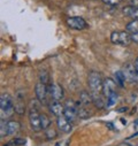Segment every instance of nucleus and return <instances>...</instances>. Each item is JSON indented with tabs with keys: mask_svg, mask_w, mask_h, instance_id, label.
<instances>
[{
	"mask_svg": "<svg viewBox=\"0 0 138 146\" xmlns=\"http://www.w3.org/2000/svg\"><path fill=\"white\" fill-rule=\"evenodd\" d=\"M56 124H58V128L60 129V131H62L64 133L70 132L72 129H73L72 123L69 122L64 116H59L58 120H56Z\"/></svg>",
	"mask_w": 138,
	"mask_h": 146,
	"instance_id": "11",
	"label": "nucleus"
},
{
	"mask_svg": "<svg viewBox=\"0 0 138 146\" xmlns=\"http://www.w3.org/2000/svg\"><path fill=\"white\" fill-rule=\"evenodd\" d=\"M55 146H60V144H59V143H58V144H56V145H55Z\"/></svg>",
	"mask_w": 138,
	"mask_h": 146,
	"instance_id": "33",
	"label": "nucleus"
},
{
	"mask_svg": "<svg viewBox=\"0 0 138 146\" xmlns=\"http://www.w3.org/2000/svg\"><path fill=\"white\" fill-rule=\"evenodd\" d=\"M92 100L93 104L96 105L97 108H104L105 107V101H104L102 97L100 96V92H92Z\"/></svg>",
	"mask_w": 138,
	"mask_h": 146,
	"instance_id": "14",
	"label": "nucleus"
},
{
	"mask_svg": "<svg viewBox=\"0 0 138 146\" xmlns=\"http://www.w3.org/2000/svg\"><path fill=\"white\" fill-rule=\"evenodd\" d=\"M64 106L62 105V104H60L59 101H54L51 106H50V111H51V113L53 114V115H55L56 117H59V116H63V114H64Z\"/></svg>",
	"mask_w": 138,
	"mask_h": 146,
	"instance_id": "13",
	"label": "nucleus"
},
{
	"mask_svg": "<svg viewBox=\"0 0 138 146\" xmlns=\"http://www.w3.org/2000/svg\"><path fill=\"white\" fill-rule=\"evenodd\" d=\"M77 115H78V119L81 120H85L88 117L91 116V113L88 111V109L83 106H81V101H78V107H77Z\"/></svg>",
	"mask_w": 138,
	"mask_h": 146,
	"instance_id": "15",
	"label": "nucleus"
},
{
	"mask_svg": "<svg viewBox=\"0 0 138 146\" xmlns=\"http://www.w3.org/2000/svg\"><path fill=\"white\" fill-rule=\"evenodd\" d=\"M115 80L119 83L120 86H124V81H125V76L123 74V71H116L115 72Z\"/></svg>",
	"mask_w": 138,
	"mask_h": 146,
	"instance_id": "22",
	"label": "nucleus"
},
{
	"mask_svg": "<svg viewBox=\"0 0 138 146\" xmlns=\"http://www.w3.org/2000/svg\"><path fill=\"white\" fill-rule=\"evenodd\" d=\"M56 135H58L56 130H55V129H52L51 127L45 130V136H46V138H48V139H54V138H56Z\"/></svg>",
	"mask_w": 138,
	"mask_h": 146,
	"instance_id": "23",
	"label": "nucleus"
},
{
	"mask_svg": "<svg viewBox=\"0 0 138 146\" xmlns=\"http://www.w3.org/2000/svg\"><path fill=\"white\" fill-rule=\"evenodd\" d=\"M40 123H42V129L44 130L51 127V120L48 119L46 114H40Z\"/></svg>",
	"mask_w": 138,
	"mask_h": 146,
	"instance_id": "19",
	"label": "nucleus"
},
{
	"mask_svg": "<svg viewBox=\"0 0 138 146\" xmlns=\"http://www.w3.org/2000/svg\"><path fill=\"white\" fill-rule=\"evenodd\" d=\"M39 81L45 85H50V75L46 70H42L39 72Z\"/></svg>",
	"mask_w": 138,
	"mask_h": 146,
	"instance_id": "21",
	"label": "nucleus"
},
{
	"mask_svg": "<svg viewBox=\"0 0 138 146\" xmlns=\"http://www.w3.org/2000/svg\"><path fill=\"white\" fill-rule=\"evenodd\" d=\"M135 66H136V68H137V70H138V58H137L136 61H135Z\"/></svg>",
	"mask_w": 138,
	"mask_h": 146,
	"instance_id": "32",
	"label": "nucleus"
},
{
	"mask_svg": "<svg viewBox=\"0 0 138 146\" xmlns=\"http://www.w3.org/2000/svg\"><path fill=\"white\" fill-rule=\"evenodd\" d=\"M67 24L74 30H84L88 28V23L81 16H72L67 19Z\"/></svg>",
	"mask_w": 138,
	"mask_h": 146,
	"instance_id": "7",
	"label": "nucleus"
},
{
	"mask_svg": "<svg viewBox=\"0 0 138 146\" xmlns=\"http://www.w3.org/2000/svg\"><path fill=\"white\" fill-rule=\"evenodd\" d=\"M14 112L19 115H23L25 113V104H24V94L22 91H17L14 98Z\"/></svg>",
	"mask_w": 138,
	"mask_h": 146,
	"instance_id": "6",
	"label": "nucleus"
},
{
	"mask_svg": "<svg viewBox=\"0 0 138 146\" xmlns=\"http://www.w3.org/2000/svg\"><path fill=\"white\" fill-rule=\"evenodd\" d=\"M80 101H81V104H83L84 106L85 105H90L93 100H92V94H90V93H88L86 91H82L81 93H80Z\"/></svg>",
	"mask_w": 138,
	"mask_h": 146,
	"instance_id": "17",
	"label": "nucleus"
},
{
	"mask_svg": "<svg viewBox=\"0 0 138 146\" xmlns=\"http://www.w3.org/2000/svg\"><path fill=\"white\" fill-rule=\"evenodd\" d=\"M135 9H136L135 6H125V7L122 9V12H123V14H124L125 16H131V17H132V15H133V13H135Z\"/></svg>",
	"mask_w": 138,
	"mask_h": 146,
	"instance_id": "24",
	"label": "nucleus"
},
{
	"mask_svg": "<svg viewBox=\"0 0 138 146\" xmlns=\"http://www.w3.org/2000/svg\"><path fill=\"white\" fill-rule=\"evenodd\" d=\"M127 109H128L127 107H124V108H120V109H119V112H125Z\"/></svg>",
	"mask_w": 138,
	"mask_h": 146,
	"instance_id": "31",
	"label": "nucleus"
},
{
	"mask_svg": "<svg viewBox=\"0 0 138 146\" xmlns=\"http://www.w3.org/2000/svg\"><path fill=\"white\" fill-rule=\"evenodd\" d=\"M63 116L70 122V123H74L77 119H78V115H77V108L76 107H66L64 108V114Z\"/></svg>",
	"mask_w": 138,
	"mask_h": 146,
	"instance_id": "12",
	"label": "nucleus"
},
{
	"mask_svg": "<svg viewBox=\"0 0 138 146\" xmlns=\"http://www.w3.org/2000/svg\"><path fill=\"white\" fill-rule=\"evenodd\" d=\"M48 93L51 94V97L53 98V100L55 101H60L61 99H63L64 97V91H63V88L56 83H53V84H50L48 85Z\"/></svg>",
	"mask_w": 138,
	"mask_h": 146,
	"instance_id": "8",
	"label": "nucleus"
},
{
	"mask_svg": "<svg viewBox=\"0 0 138 146\" xmlns=\"http://www.w3.org/2000/svg\"><path fill=\"white\" fill-rule=\"evenodd\" d=\"M0 109H1V115L5 117L9 116L14 112V101L13 98L8 93H4L0 97Z\"/></svg>",
	"mask_w": 138,
	"mask_h": 146,
	"instance_id": "2",
	"label": "nucleus"
},
{
	"mask_svg": "<svg viewBox=\"0 0 138 146\" xmlns=\"http://www.w3.org/2000/svg\"><path fill=\"white\" fill-rule=\"evenodd\" d=\"M27 143V140L24 139V138H15L13 141H12V144L14 145V146H20V145H24Z\"/></svg>",
	"mask_w": 138,
	"mask_h": 146,
	"instance_id": "26",
	"label": "nucleus"
},
{
	"mask_svg": "<svg viewBox=\"0 0 138 146\" xmlns=\"http://www.w3.org/2000/svg\"><path fill=\"white\" fill-rule=\"evenodd\" d=\"M7 135H8V125H7V122H5L4 119H1V121H0V136H1V138H4Z\"/></svg>",
	"mask_w": 138,
	"mask_h": 146,
	"instance_id": "20",
	"label": "nucleus"
},
{
	"mask_svg": "<svg viewBox=\"0 0 138 146\" xmlns=\"http://www.w3.org/2000/svg\"><path fill=\"white\" fill-rule=\"evenodd\" d=\"M106 125H107V127H108L111 130H114V125H113L112 123H106Z\"/></svg>",
	"mask_w": 138,
	"mask_h": 146,
	"instance_id": "30",
	"label": "nucleus"
},
{
	"mask_svg": "<svg viewBox=\"0 0 138 146\" xmlns=\"http://www.w3.org/2000/svg\"><path fill=\"white\" fill-rule=\"evenodd\" d=\"M111 40L113 44L128 46L131 43V35L128 31H113L111 35Z\"/></svg>",
	"mask_w": 138,
	"mask_h": 146,
	"instance_id": "3",
	"label": "nucleus"
},
{
	"mask_svg": "<svg viewBox=\"0 0 138 146\" xmlns=\"http://www.w3.org/2000/svg\"><path fill=\"white\" fill-rule=\"evenodd\" d=\"M7 125H8V135H14L21 129V124L17 121H8Z\"/></svg>",
	"mask_w": 138,
	"mask_h": 146,
	"instance_id": "16",
	"label": "nucleus"
},
{
	"mask_svg": "<svg viewBox=\"0 0 138 146\" xmlns=\"http://www.w3.org/2000/svg\"><path fill=\"white\" fill-rule=\"evenodd\" d=\"M37 100H32L30 112H29V122L30 127L33 131H40L42 130V123H40V114L38 113V106H37Z\"/></svg>",
	"mask_w": 138,
	"mask_h": 146,
	"instance_id": "1",
	"label": "nucleus"
},
{
	"mask_svg": "<svg viewBox=\"0 0 138 146\" xmlns=\"http://www.w3.org/2000/svg\"><path fill=\"white\" fill-rule=\"evenodd\" d=\"M122 71H123L127 81H129L130 83L138 84V70H137L136 66H133L131 63H127Z\"/></svg>",
	"mask_w": 138,
	"mask_h": 146,
	"instance_id": "5",
	"label": "nucleus"
},
{
	"mask_svg": "<svg viewBox=\"0 0 138 146\" xmlns=\"http://www.w3.org/2000/svg\"><path fill=\"white\" fill-rule=\"evenodd\" d=\"M102 94L108 98L113 92H115V82L112 78H106L102 82Z\"/></svg>",
	"mask_w": 138,
	"mask_h": 146,
	"instance_id": "10",
	"label": "nucleus"
},
{
	"mask_svg": "<svg viewBox=\"0 0 138 146\" xmlns=\"http://www.w3.org/2000/svg\"><path fill=\"white\" fill-rule=\"evenodd\" d=\"M47 85H45L44 83L39 82L36 84V88H34V92H36V97L38 99L39 102H45L46 101V96H47Z\"/></svg>",
	"mask_w": 138,
	"mask_h": 146,
	"instance_id": "9",
	"label": "nucleus"
},
{
	"mask_svg": "<svg viewBox=\"0 0 138 146\" xmlns=\"http://www.w3.org/2000/svg\"><path fill=\"white\" fill-rule=\"evenodd\" d=\"M102 80L99 72L91 71L88 77V83L92 92H101L102 91Z\"/></svg>",
	"mask_w": 138,
	"mask_h": 146,
	"instance_id": "4",
	"label": "nucleus"
},
{
	"mask_svg": "<svg viewBox=\"0 0 138 146\" xmlns=\"http://www.w3.org/2000/svg\"><path fill=\"white\" fill-rule=\"evenodd\" d=\"M131 39H132V42H135V43L138 44V32L131 33Z\"/></svg>",
	"mask_w": 138,
	"mask_h": 146,
	"instance_id": "28",
	"label": "nucleus"
},
{
	"mask_svg": "<svg viewBox=\"0 0 138 146\" xmlns=\"http://www.w3.org/2000/svg\"><path fill=\"white\" fill-rule=\"evenodd\" d=\"M3 146H8V144H6V145H3Z\"/></svg>",
	"mask_w": 138,
	"mask_h": 146,
	"instance_id": "34",
	"label": "nucleus"
},
{
	"mask_svg": "<svg viewBox=\"0 0 138 146\" xmlns=\"http://www.w3.org/2000/svg\"><path fill=\"white\" fill-rule=\"evenodd\" d=\"M117 97H119V96H117V93H116V92H113V93H112V94H111V96L107 98V104H106V105H107L108 107L113 106V105L116 102Z\"/></svg>",
	"mask_w": 138,
	"mask_h": 146,
	"instance_id": "25",
	"label": "nucleus"
},
{
	"mask_svg": "<svg viewBox=\"0 0 138 146\" xmlns=\"http://www.w3.org/2000/svg\"><path fill=\"white\" fill-rule=\"evenodd\" d=\"M132 17H133V19H138V7H136V9H135V13H133Z\"/></svg>",
	"mask_w": 138,
	"mask_h": 146,
	"instance_id": "29",
	"label": "nucleus"
},
{
	"mask_svg": "<svg viewBox=\"0 0 138 146\" xmlns=\"http://www.w3.org/2000/svg\"><path fill=\"white\" fill-rule=\"evenodd\" d=\"M127 31L130 32V33H135V32H138V19H135L133 21L129 22L125 27Z\"/></svg>",
	"mask_w": 138,
	"mask_h": 146,
	"instance_id": "18",
	"label": "nucleus"
},
{
	"mask_svg": "<svg viewBox=\"0 0 138 146\" xmlns=\"http://www.w3.org/2000/svg\"><path fill=\"white\" fill-rule=\"evenodd\" d=\"M104 4L109 5V6H116L120 4V0H102Z\"/></svg>",
	"mask_w": 138,
	"mask_h": 146,
	"instance_id": "27",
	"label": "nucleus"
}]
</instances>
